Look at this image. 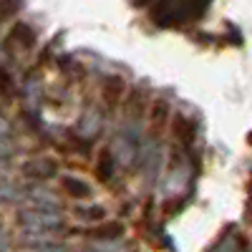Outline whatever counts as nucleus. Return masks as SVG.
Wrapping results in <instances>:
<instances>
[{
    "label": "nucleus",
    "instance_id": "f257e3e1",
    "mask_svg": "<svg viewBox=\"0 0 252 252\" xmlns=\"http://www.w3.org/2000/svg\"><path fill=\"white\" fill-rule=\"evenodd\" d=\"M20 224L33 229V232H48V229H58L63 224V220L56 212H46V209H26L20 212Z\"/></svg>",
    "mask_w": 252,
    "mask_h": 252
},
{
    "label": "nucleus",
    "instance_id": "f03ea898",
    "mask_svg": "<svg viewBox=\"0 0 252 252\" xmlns=\"http://www.w3.org/2000/svg\"><path fill=\"white\" fill-rule=\"evenodd\" d=\"M23 172L28 177H33V179H46V177L56 174V164L51 159H33V161H28L23 166Z\"/></svg>",
    "mask_w": 252,
    "mask_h": 252
},
{
    "label": "nucleus",
    "instance_id": "7ed1b4c3",
    "mask_svg": "<svg viewBox=\"0 0 252 252\" xmlns=\"http://www.w3.org/2000/svg\"><path fill=\"white\" fill-rule=\"evenodd\" d=\"M63 187H66V192H71V194H76V197L89 194V187L83 184V182H76L73 177H66V179H63Z\"/></svg>",
    "mask_w": 252,
    "mask_h": 252
},
{
    "label": "nucleus",
    "instance_id": "20e7f679",
    "mask_svg": "<svg viewBox=\"0 0 252 252\" xmlns=\"http://www.w3.org/2000/svg\"><path fill=\"white\" fill-rule=\"evenodd\" d=\"M5 247H8V235H5V229L0 227V252H3Z\"/></svg>",
    "mask_w": 252,
    "mask_h": 252
}]
</instances>
